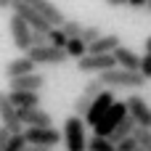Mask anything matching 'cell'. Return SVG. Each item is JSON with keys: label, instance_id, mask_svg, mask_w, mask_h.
Segmentation results:
<instances>
[{"label": "cell", "instance_id": "6da1fadb", "mask_svg": "<svg viewBox=\"0 0 151 151\" xmlns=\"http://www.w3.org/2000/svg\"><path fill=\"white\" fill-rule=\"evenodd\" d=\"M64 149L66 151H88V133H85V119L80 117H66L64 119Z\"/></svg>", "mask_w": 151, "mask_h": 151}, {"label": "cell", "instance_id": "7a4b0ae2", "mask_svg": "<svg viewBox=\"0 0 151 151\" xmlns=\"http://www.w3.org/2000/svg\"><path fill=\"white\" fill-rule=\"evenodd\" d=\"M98 80H101V85H104L106 90H117V88L138 90V88L146 85V80H143L138 72H125V69H109V72L98 74Z\"/></svg>", "mask_w": 151, "mask_h": 151}, {"label": "cell", "instance_id": "3957f363", "mask_svg": "<svg viewBox=\"0 0 151 151\" xmlns=\"http://www.w3.org/2000/svg\"><path fill=\"white\" fill-rule=\"evenodd\" d=\"M127 117V106H125V101H114V106L104 114V119L93 127V133L98 135V138H109L114 130H117V125L122 122Z\"/></svg>", "mask_w": 151, "mask_h": 151}, {"label": "cell", "instance_id": "277c9868", "mask_svg": "<svg viewBox=\"0 0 151 151\" xmlns=\"http://www.w3.org/2000/svg\"><path fill=\"white\" fill-rule=\"evenodd\" d=\"M27 146H42V149H56L64 138L56 127H27L24 130Z\"/></svg>", "mask_w": 151, "mask_h": 151}, {"label": "cell", "instance_id": "5b68a950", "mask_svg": "<svg viewBox=\"0 0 151 151\" xmlns=\"http://www.w3.org/2000/svg\"><path fill=\"white\" fill-rule=\"evenodd\" d=\"M125 106H127V117H133V122H135L138 127L151 130V106L146 104V98H143V96H138V93L127 96Z\"/></svg>", "mask_w": 151, "mask_h": 151}, {"label": "cell", "instance_id": "8992f818", "mask_svg": "<svg viewBox=\"0 0 151 151\" xmlns=\"http://www.w3.org/2000/svg\"><path fill=\"white\" fill-rule=\"evenodd\" d=\"M27 56H29V58L35 61V66H58V64H64V61L69 58L64 48H53V45L32 48V50H29Z\"/></svg>", "mask_w": 151, "mask_h": 151}, {"label": "cell", "instance_id": "52a82bcc", "mask_svg": "<svg viewBox=\"0 0 151 151\" xmlns=\"http://www.w3.org/2000/svg\"><path fill=\"white\" fill-rule=\"evenodd\" d=\"M8 29H11V37H13V45L27 56L29 48H32V29L27 27V21L16 13H11V21H8Z\"/></svg>", "mask_w": 151, "mask_h": 151}, {"label": "cell", "instance_id": "ba28073f", "mask_svg": "<svg viewBox=\"0 0 151 151\" xmlns=\"http://www.w3.org/2000/svg\"><path fill=\"white\" fill-rule=\"evenodd\" d=\"M11 11H13L16 16H21V19L27 21V27H29L32 32H45V35H48V32L53 29V27H50V24H48V21H45V19H42V16L37 13V11H32V8H29L27 3H21V0H13Z\"/></svg>", "mask_w": 151, "mask_h": 151}, {"label": "cell", "instance_id": "9c48e42d", "mask_svg": "<svg viewBox=\"0 0 151 151\" xmlns=\"http://www.w3.org/2000/svg\"><path fill=\"white\" fill-rule=\"evenodd\" d=\"M114 101H117V98H114V93H111V90H104V93L90 104V109H88V114H85V125L96 127V125L104 119V114L114 106Z\"/></svg>", "mask_w": 151, "mask_h": 151}, {"label": "cell", "instance_id": "30bf717a", "mask_svg": "<svg viewBox=\"0 0 151 151\" xmlns=\"http://www.w3.org/2000/svg\"><path fill=\"white\" fill-rule=\"evenodd\" d=\"M0 125L11 133V135H21L24 130V125L19 122V114H16V109H13V104L8 101V93H0Z\"/></svg>", "mask_w": 151, "mask_h": 151}, {"label": "cell", "instance_id": "8fae6325", "mask_svg": "<svg viewBox=\"0 0 151 151\" xmlns=\"http://www.w3.org/2000/svg\"><path fill=\"white\" fill-rule=\"evenodd\" d=\"M77 69L88 72V74H104L109 69H117V61H114V56H82L77 61Z\"/></svg>", "mask_w": 151, "mask_h": 151}, {"label": "cell", "instance_id": "7c38bea8", "mask_svg": "<svg viewBox=\"0 0 151 151\" xmlns=\"http://www.w3.org/2000/svg\"><path fill=\"white\" fill-rule=\"evenodd\" d=\"M21 3H27L32 11H37V13H40L50 27H61V24L66 21V19H64V13H61L50 0H21Z\"/></svg>", "mask_w": 151, "mask_h": 151}, {"label": "cell", "instance_id": "4fadbf2b", "mask_svg": "<svg viewBox=\"0 0 151 151\" xmlns=\"http://www.w3.org/2000/svg\"><path fill=\"white\" fill-rule=\"evenodd\" d=\"M16 114L24 127H53V117L42 109H19Z\"/></svg>", "mask_w": 151, "mask_h": 151}, {"label": "cell", "instance_id": "5bb4252c", "mask_svg": "<svg viewBox=\"0 0 151 151\" xmlns=\"http://www.w3.org/2000/svg\"><path fill=\"white\" fill-rule=\"evenodd\" d=\"M11 82V90H21V93H40L45 88V74L40 72H32V74H24V77H16V80H8Z\"/></svg>", "mask_w": 151, "mask_h": 151}, {"label": "cell", "instance_id": "9a60e30c", "mask_svg": "<svg viewBox=\"0 0 151 151\" xmlns=\"http://www.w3.org/2000/svg\"><path fill=\"white\" fill-rule=\"evenodd\" d=\"M122 45L119 35H101L93 45H88V56H111Z\"/></svg>", "mask_w": 151, "mask_h": 151}, {"label": "cell", "instance_id": "2e32d148", "mask_svg": "<svg viewBox=\"0 0 151 151\" xmlns=\"http://www.w3.org/2000/svg\"><path fill=\"white\" fill-rule=\"evenodd\" d=\"M111 56H114V61H117V69H125V72H138V69H141V56H138L135 50L125 48V45H119Z\"/></svg>", "mask_w": 151, "mask_h": 151}, {"label": "cell", "instance_id": "e0dca14e", "mask_svg": "<svg viewBox=\"0 0 151 151\" xmlns=\"http://www.w3.org/2000/svg\"><path fill=\"white\" fill-rule=\"evenodd\" d=\"M32 72H37V66L29 56H16L13 61L5 64V77L8 80H16V77H24V74H32Z\"/></svg>", "mask_w": 151, "mask_h": 151}, {"label": "cell", "instance_id": "ac0fdd59", "mask_svg": "<svg viewBox=\"0 0 151 151\" xmlns=\"http://www.w3.org/2000/svg\"><path fill=\"white\" fill-rule=\"evenodd\" d=\"M8 101L13 104V109H40V96L37 93H21V90H11Z\"/></svg>", "mask_w": 151, "mask_h": 151}, {"label": "cell", "instance_id": "d6986e66", "mask_svg": "<svg viewBox=\"0 0 151 151\" xmlns=\"http://www.w3.org/2000/svg\"><path fill=\"white\" fill-rule=\"evenodd\" d=\"M135 127H138V125L133 122V117H125V119H122V122L117 125V130H114V133L109 135V141H111V143L117 146L119 141H125V138H130V135L135 133Z\"/></svg>", "mask_w": 151, "mask_h": 151}, {"label": "cell", "instance_id": "ffe728a7", "mask_svg": "<svg viewBox=\"0 0 151 151\" xmlns=\"http://www.w3.org/2000/svg\"><path fill=\"white\" fill-rule=\"evenodd\" d=\"M104 90H106V88L101 85V80H98V77H93V80H88V82H85V88H82V93H80V96H82V98H88V101H96Z\"/></svg>", "mask_w": 151, "mask_h": 151}, {"label": "cell", "instance_id": "44dd1931", "mask_svg": "<svg viewBox=\"0 0 151 151\" xmlns=\"http://www.w3.org/2000/svg\"><path fill=\"white\" fill-rule=\"evenodd\" d=\"M64 50H66V56H69V58H77V61H80L82 56H88V45H85V42H82L80 37H74V40H69Z\"/></svg>", "mask_w": 151, "mask_h": 151}, {"label": "cell", "instance_id": "7402d4cb", "mask_svg": "<svg viewBox=\"0 0 151 151\" xmlns=\"http://www.w3.org/2000/svg\"><path fill=\"white\" fill-rule=\"evenodd\" d=\"M88 151H117V146H114L109 138L93 135V138H88Z\"/></svg>", "mask_w": 151, "mask_h": 151}, {"label": "cell", "instance_id": "603a6c76", "mask_svg": "<svg viewBox=\"0 0 151 151\" xmlns=\"http://www.w3.org/2000/svg\"><path fill=\"white\" fill-rule=\"evenodd\" d=\"M61 32L66 35V40H74V37L82 35V24H80L77 19H66V21L61 24Z\"/></svg>", "mask_w": 151, "mask_h": 151}, {"label": "cell", "instance_id": "cb8c5ba5", "mask_svg": "<svg viewBox=\"0 0 151 151\" xmlns=\"http://www.w3.org/2000/svg\"><path fill=\"white\" fill-rule=\"evenodd\" d=\"M101 35H104V32H101V27L90 24V27H82V35H80V40H82L85 45H93V42H96Z\"/></svg>", "mask_w": 151, "mask_h": 151}, {"label": "cell", "instance_id": "d4e9b609", "mask_svg": "<svg viewBox=\"0 0 151 151\" xmlns=\"http://www.w3.org/2000/svg\"><path fill=\"white\" fill-rule=\"evenodd\" d=\"M66 35L61 32V27H53L50 32H48V45H53V48H66Z\"/></svg>", "mask_w": 151, "mask_h": 151}, {"label": "cell", "instance_id": "484cf974", "mask_svg": "<svg viewBox=\"0 0 151 151\" xmlns=\"http://www.w3.org/2000/svg\"><path fill=\"white\" fill-rule=\"evenodd\" d=\"M133 138L138 141V146H141L143 151H151V130H143V127H135Z\"/></svg>", "mask_w": 151, "mask_h": 151}, {"label": "cell", "instance_id": "4316f807", "mask_svg": "<svg viewBox=\"0 0 151 151\" xmlns=\"http://www.w3.org/2000/svg\"><path fill=\"white\" fill-rule=\"evenodd\" d=\"M27 149V141H24V133L21 135H11V141H8V146L5 151H24Z\"/></svg>", "mask_w": 151, "mask_h": 151}, {"label": "cell", "instance_id": "83f0119b", "mask_svg": "<svg viewBox=\"0 0 151 151\" xmlns=\"http://www.w3.org/2000/svg\"><path fill=\"white\" fill-rule=\"evenodd\" d=\"M138 74L149 82L151 80V56H141V69H138Z\"/></svg>", "mask_w": 151, "mask_h": 151}, {"label": "cell", "instance_id": "f1b7e54d", "mask_svg": "<svg viewBox=\"0 0 151 151\" xmlns=\"http://www.w3.org/2000/svg\"><path fill=\"white\" fill-rule=\"evenodd\" d=\"M117 151H138V141L130 135V138H125V141L117 143Z\"/></svg>", "mask_w": 151, "mask_h": 151}, {"label": "cell", "instance_id": "f546056e", "mask_svg": "<svg viewBox=\"0 0 151 151\" xmlns=\"http://www.w3.org/2000/svg\"><path fill=\"white\" fill-rule=\"evenodd\" d=\"M42 45H48V35L45 32H32V48H42Z\"/></svg>", "mask_w": 151, "mask_h": 151}, {"label": "cell", "instance_id": "4dcf8cb0", "mask_svg": "<svg viewBox=\"0 0 151 151\" xmlns=\"http://www.w3.org/2000/svg\"><path fill=\"white\" fill-rule=\"evenodd\" d=\"M8 141H11V133L0 125V151H5V146H8Z\"/></svg>", "mask_w": 151, "mask_h": 151}, {"label": "cell", "instance_id": "1f68e13d", "mask_svg": "<svg viewBox=\"0 0 151 151\" xmlns=\"http://www.w3.org/2000/svg\"><path fill=\"white\" fill-rule=\"evenodd\" d=\"M109 8H122V5H127V0H104Z\"/></svg>", "mask_w": 151, "mask_h": 151}, {"label": "cell", "instance_id": "d6a6232c", "mask_svg": "<svg viewBox=\"0 0 151 151\" xmlns=\"http://www.w3.org/2000/svg\"><path fill=\"white\" fill-rule=\"evenodd\" d=\"M151 0H127V5H133V8H143V5H149Z\"/></svg>", "mask_w": 151, "mask_h": 151}, {"label": "cell", "instance_id": "836d02e7", "mask_svg": "<svg viewBox=\"0 0 151 151\" xmlns=\"http://www.w3.org/2000/svg\"><path fill=\"white\" fill-rule=\"evenodd\" d=\"M143 50H146V56H151V37H146V42H143Z\"/></svg>", "mask_w": 151, "mask_h": 151}, {"label": "cell", "instance_id": "e575fe53", "mask_svg": "<svg viewBox=\"0 0 151 151\" xmlns=\"http://www.w3.org/2000/svg\"><path fill=\"white\" fill-rule=\"evenodd\" d=\"M13 5V0H0V11H5V8H11Z\"/></svg>", "mask_w": 151, "mask_h": 151}, {"label": "cell", "instance_id": "d590c367", "mask_svg": "<svg viewBox=\"0 0 151 151\" xmlns=\"http://www.w3.org/2000/svg\"><path fill=\"white\" fill-rule=\"evenodd\" d=\"M24 151H53V149H42V146H27Z\"/></svg>", "mask_w": 151, "mask_h": 151}, {"label": "cell", "instance_id": "8d00e7d4", "mask_svg": "<svg viewBox=\"0 0 151 151\" xmlns=\"http://www.w3.org/2000/svg\"><path fill=\"white\" fill-rule=\"evenodd\" d=\"M146 8H149V11H151V3H149V5H146Z\"/></svg>", "mask_w": 151, "mask_h": 151}, {"label": "cell", "instance_id": "74e56055", "mask_svg": "<svg viewBox=\"0 0 151 151\" xmlns=\"http://www.w3.org/2000/svg\"><path fill=\"white\" fill-rule=\"evenodd\" d=\"M138 151H143V149H141V146H138Z\"/></svg>", "mask_w": 151, "mask_h": 151}]
</instances>
